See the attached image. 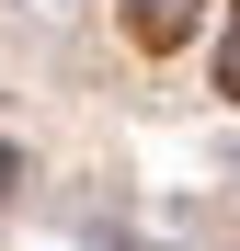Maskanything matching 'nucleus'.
Instances as JSON below:
<instances>
[{"label":"nucleus","instance_id":"1","mask_svg":"<svg viewBox=\"0 0 240 251\" xmlns=\"http://www.w3.org/2000/svg\"><path fill=\"white\" fill-rule=\"evenodd\" d=\"M126 12H137V34H149V46H172V34L194 23V0H126Z\"/></svg>","mask_w":240,"mask_h":251},{"label":"nucleus","instance_id":"2","mask_svg":"<svg viewBox=\"0 0 240 251\" xmlns=\"http://www.w3.org/2000/svg\"><path fill=\"white\" fill-rule=\"evenodd\" d=\"M229 92H240V34H229Z\"/></svg>","mask_w":240,"mask_h":251}]
</instances>
